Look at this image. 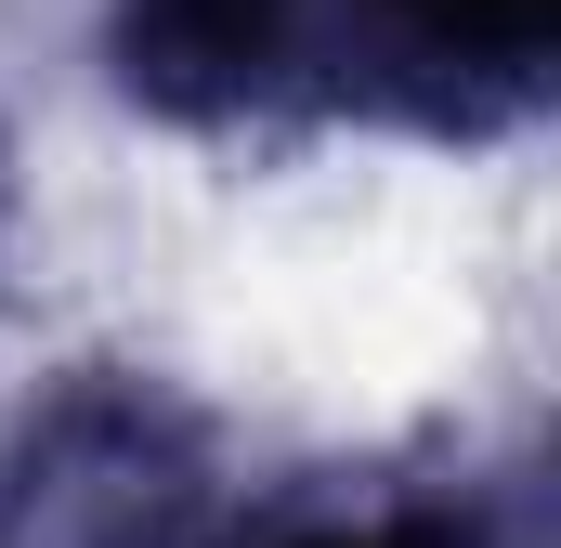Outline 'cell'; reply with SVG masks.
I'll list each match as a JSON object with an SVG mask.
<instances>
[{
	"mask_svg": "<svg viewBox=\"0 0 561 548\" xmlns=\"http://www.w3.org/2000/svg\"><path fill=\"white\" fill-rule=\"evenodd\" d=\"M236 548H496L470 496L431 483H379V496H275Z\"/></svg>",
	"mask_w": 561,
	"mask_h": 548,
	"instance_id": "cell-3",
	"label": "cell"
},
{
	"mask_svg": "<svg viewBox=\"0 0 561 548\" xmlns=\"http://www.w3.org/2000/svg\"><path fill=\"white\" fill-rule=\"evenodd\" d=\"M561 79V0H327L300 105L392 118L431 144H496Z\"/></svg>",
	"mask_w": 561,
	"mask_h": 548,
	"instance_id": "cell-2",
	"label": "cell"
},
{
	"mask_svg": "<svg viewBox=\"0 0 561 548\" xmlns=\"http://www.w3.org/2000/svg\"><path fill=\"white\" fill-rule=\"evenodd\" d=\"M209 523H222L209 418L118 366L66 379L0 457V548H209Z\"/></svg>",
	"mask_w": 561,
	"mask_h": 548,
	"instance_id": "cell-1",
	"label": "cell"
}]
</instances>
